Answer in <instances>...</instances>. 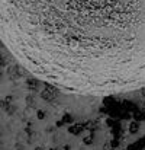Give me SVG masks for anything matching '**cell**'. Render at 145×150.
I'll return each mask as SVG.
<instances>
[{"label":"cell","mask_w":145,"mask_h":150,"mask_svg":"<svg viewBox=\"0 0 145 150\" xmlns=\"http://www.w3.org/2000/svg\"><path fill=\"white\" fill-rule=\"evenodd\" d=\"M0 35L34 76L62 91L145 86V0H0Z\"/></svg>","instance_id":"obj_1"}]
</instances>
